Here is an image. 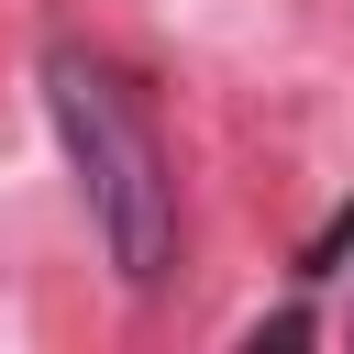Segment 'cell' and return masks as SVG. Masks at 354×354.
Instances as JSON below:
<instances>
[{
	"instance_id": "1",
	"label": "cell",
	"mask_w": 354,
	"mask_h": 354,
	"mask_svg": "<svg viewBox=\"0 0 354 354\" xmlns=\"http://www.w3.org/2000/svg\"><path fill=\"white\" fill-rule=\"evenodd\" d=\"M44 111L66 133V166L88 188V221L122 266V288H155L166 254H177V188H166V155L155 133L122 111V88L88 66V55H44Z\"/></svg>"
}]
</instances>
